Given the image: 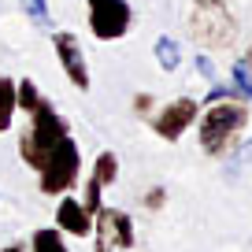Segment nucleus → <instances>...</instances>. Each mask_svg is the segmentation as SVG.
Returning a JSON list of instances; mask_svg holds the SVG:
<instances>
[{
    "instance_id": "13",
    "label": "nucleus",
    "mask_w": 252,
    "mask_h": 252,
    "mask_svg": "<svg viewBox=\"0 0 252 252\" xmlns=\"http://www.w3.org/2000/svg\"><path fill=\"white\" fill-rule=\"evenodd\" d=\"M30 249L33 252H71L67 245H63V230L60 226H56V230H37L33 241H30Z\"/></svg>"
},
{
    "instance_id": "17",
    "label": "nucleus",
    "mask_w": 252,
    "mask_h": 252,
    "mask_svg": "<svg viewBox=\"0 0 252 252\" xmlns=\"http://www.w3.org/2000/svg\"><path fill=\"white\" fill-rule=\"evenodd\" d=\"M134 111H137V115H152V96L149 93H137L134 96Z\"/></svg>"
},
{
    "instance_id": "18",
    "label": "nucleus",
    "mask_w": 252,
    "mask_h": 252,
    "mask_svg": "<svg viewBox=\"0 0 252 252\" xmlns=\"http://www.w3.org/2000/svg\"><path fill=\"white\" fill-rule=\"evenodd\" d=\"M197 71L204 74V78H215V67H212V60H208V56H197Z\"/></svg>"
},
{
    "instance_id": "12",
    "label": "nucleus",
    "mask_w": 252,
    "mask_h": 252,
    "mask_svg": "<svg viewBox=\"0 0 252 252\" xmlns=\"http://www.w3.org/2000/svg\"><path fill=\"white\" fill-rule=\"evenodd\" d=\"M156 63H159V71H178L182 67V48L174 37H159L156 41Z\"/></svg>"
},
{
    "instance_id": "6",
    "label": "nucleus",
    "mask_w": 252,
    "mask_h": 252,
    "mask_svg": "<svg viewBox=\"0 0 252 252\" xmlns=\"http://www.w3.org/2000/svg\"><path fill=\"white\" fill-rule=\"evenodd\" d=\"M89 4V30L100 41H115L130 30V4L126 0H86Z\"/></svg>"
},
{
    "instance_id": "9",
    "label": "nucleus",
    "mask_w": 252,
    "mask_h": 252,
    "mask_svg": "<svg viewBox=\"0 0 252 252\" xmlns=\"http://www.w3.org/2000/svg\"><path fill=\"white\" fill-rule=\"evenodd\" d=\"M115 178H119V159H115V152H100V156H96V163H93V174H89V182H86V200H82L89 215L100 212V193H104V186H111Z\"/></svg>"
},
{
    "instance_id": "5",
    "label": "nucleus",
    "mask_w": 252,
    "mask_h": 252,
    "mask_svg": "<svg viewBox=\"0 0 252 252\" xmlns=\"http://www.w3.org/2000/svg\"><path fill=\"white\" fill-rule=\"evenodd\" d=\"M93 249L96 252H115V249H134V222L119 208H100L93 215Z\"/></svg>"
},
{
    "instance_id": "19",
    "label": "nucleus",
    "mask_w": 252,
    "mask_h": 252,
    "mask_svg": "<svg viewBox=\"0 0 252 252\" xmlns=\"http://www.w3.org/2000/svg\"><path fill=\"white\" fill-rule=\"evenodd\" d=\"M4 252H26V249H23V245H11V249H4Z\"/></svg>"
},
{
    "instance_id": "2",
    "label": "nucleus",
    "mask_w": 252,
    "mask_h": 252,
    "mask_svg": "<svg viewBox=\"0 0 252 252\" xmlns=\"http://www.w3.org/2000/svg\"><path fill=\"white\" fill-rule=\"evenodd\" d=\"M245 123H249V111H245L241 100H215L208 104L204 119H200V149L208 156H226L230 149L237 145V137L245 134Z\"/></svg>"
},
{
    "instance_id": "7",
    "label": "nucleus",
    "mask_w": 252,
    "mask_h": 252,
    "mask_svg": "<svg viewBox=\"0 0 252 252\" xmlns=\"http://www.w3.org/2000/svg\"><path fill=\"white\" fill-rule=\"evenodd\" d=\"M197 111H200V104H197V100H189V96H178V100H171L156 119H152V130H156L163 141H178V137L186 134L189 126H193Z\"/></svg>"
},
{
    "instance_id": "3",
    "label": "nucleus",
    "mask_w": 252,
    "mask_h": 252,
    "mask_svg": "<svg viewBox=\"0 0 252 252\" xmlns=\"http://www.w3.org/2000/svg\"><path fill=\"white\" fill-rule=\"evenodd\" d=\"M78 167H82L78 145H74L71 137H63V141L48 152V159L41 163V171H37L41 174V193H48V197H63V193L78 182Z\"/></svg>"
},
{
    "instance_id": "14",
    "label": "nucleus",
    "mask_w": 252,
    "mask_h": 252,
    "mask_svg": "<svg viewBox=\"0 0 252 252\" xmlns=\"http://www.w3.org/2000/svg\"><path fill=\"white\" fill-rule=\"evenodd\" d=\"M234 89H237V96L241 100H252V67L249 63H234Z\"/></svg>"
},
{
    "instance_id": "1",
    "label": "nucleus",
    "mask_w": 252,
    "mask_h": 252,
    "mask_svg": "<svg viewBox=\"0 0 252 252\" xmlns=\"http://www.w3.org/2000/svg\"><path fill=\"white\" fill-rule=\"evenodd\" d=\"M63 137H67V119H60V111H56L45 96H37L33 108H30V123H26L23 137H19L23 163L33 167V171H41V163L48 159V152H52Z\"/></svg>"
},
{
    "instance_id": "15",
    "label": "nucleus",
    "mask_w": 252,
    "mask_h": 252,
    "mask_svg": "<svg viewBox=\"0 0 252 252\" xmlns=\"http://www.w3.org/2000/svg\"><path fill=\"white\" fill-rule=\"evenodd\" d=\"M167 204V193L163 189H152V193H145V208H152V212H159V208Z\"/></svg>"
},
{
    "instance_id": "11",
    "label": "nucleus",
    "mask_w": 252,
    "mask_h": 252,
    "mask_svg": "<svg viewBox=\"0 0 252 252\" xmlns=\"http://www.w3.org/2000/svg\"><path fill=\"white\" fill-rule=\"evenodd\" d=\"M15 82L8 78V74H0V134L11 126V115H15Z\"/></svg>"
},
{
    "instance_id": "8",
    "label": "nucleus",
    "mask_w": 252,
    "mask_h": 252,
    "mask_svg": "<svg viewBox=\"0 0 252 252\" xmlns=\"http://www.w3.org/2000/svg\"><path fill=\"white\" fill-rule=\"evenodd\" d=\"M52 45H56V56H60L67 78H71L78 89H89V67H86V56H82L78 37H74V33H67V30H60V33L52 37Z\"/></svg>"
},
{
    "instance_id": "10",
    "label": "nucleus",
    "mask_w": 252,
    "mask_h": 252,
    "mask_svg": "<svg viewBox=\"0 0 252 252\" xmlns=\"http://www.w3.org/2000/svg\"><path fill=\"white\" fill-rule=\"evenodd\" d=\"M56 226L67 230V234H74V237H89V234H93V215L86 212L82 200H74V197L63 193L60 208H56Z\"/></svg>"
},
{
    "instance_id": "16",
    "label": "nucleus",
    "mask_w": 252,
    "mask_h": 252,
    "mask_svg": "<svg viewBox=\"0 0 252 252\" xmlns=\"http://www.w3.org/2000/svg\"><path fill=\"white\" fill-rule=\"evenodd\" d=\"M30 15L48 26V0H30Z\"/></svg>"
},
{
    "instance_id": "4",
    "label": "nucleus",
    "mask_w": 252,
    "mask_h": 252,
    "mask_svg": "<svg viewBox=\"0 0 252 252\" xmlns=\"http://www.w3.org/2000/svg\"><path fill=\"white\" fill-rule=\"evenodd\" d=\"M193 33L200 41H212V45L226 48L234 45V15L226 11L222 0H197V8H193Z\"/></svg>"
}]
</instances>
